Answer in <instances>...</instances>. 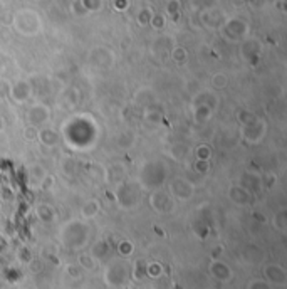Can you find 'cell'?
<instances>
[{"label": "cell", "mask_w": 287, "mask_h": 289, "mask_svg": "<svg viewBox=\"0 0 287 289\" xmlns=\"http://www.w3.org/2000/svg\"><path fill=\"white\" fill-rule=\"evenodd\" d=\"M59 242L62 247L69 251H82L89 244L91 229L86 220L82 219H71L64 222L59 229Z\"/></svg>", "instance_id": "1"}, {"label": "cell", "mask_w": 287, "mask_h": 289, "mask_svg": "<svg viewBox=\"0 0 287 289\" xmlns=\"http://www.w3.org/2000/svg\"><path fill=\"white\" fill-rule=\"evenodd\" d=\"M166 177H168V165L163 160H146L141 163L140 170H138V178L136 182L140 183L143 190H156L165 187Z\"/></svg>", "instance_id": "2"}, {"label": "cell", "mask_w": 287, "mask_h": 289, "mask_svg": "<svg viewBox=\"0 0 287 289\" xmlns=\"http://www.w3.org/2000/svg\"><path fill=\"white\" fill-rule=\"evenodd\" d=\"M113 197L116 205L121 210H135L138 205L141 204L143 189L136 180L124 178V180L118 182L116 185H114Z\"/></svg>", "instance_id": "3"}, {"label": "cell", "mask_w": 287, "mask_h": 289, "mask_svg": "<svg viewBox=\"0 0 287 289\" xmlns=\"http://www.w3.org/2000/svg\"><path fill=\"white\" fill-rule=\"evenodd\" d=\"M12 25L17 34L24 35V37H34V35L39 34L40 29H42L40 17L37 15V12L32 10V8L17 10V13L13 15Z\"/></svg>", "instance_id": "4"}, {"label": "cell", "mask_w": 287, "mask_h": 289, "mask_svg": "<svg viewBox=\"0 0 287 289\" xmlns=\"http://www.w3.org/2000/svg\"><path fill=\"white\" fill-rule=\"evenodd\" d=\"M129 266L126 263V259L118 258V259H111L106 268L103 271V281L108 288H118L128 284V281L131 279L129 276Z\"/></svg>", "instance_id": "5"}, {"label": "cell", "mask_w": 287, "mask_h": 289, "mask_svg": "<svg viewBox=\"0 0 287 289\" xmlns=\"http://www.w3.org/2000/svg\"><path fill=\"white\" fill-rule=\"evenodd\" d=\"M148 205L155 214L158 215H170L175 212V207H177V202H175L173 197L170 195L168 190H165L163 187L156 190H151L148 194Z\"/></svg>", "instance_id": "6"}, {"label": "cell", "mask_w": 287, "mask_h": 289, "mask_svg": "<svg viewBox=\"0 0 287 289\" xmlns=\"http://www.w3.org/2000/svg\"><path fill=\"white\" fill-rule=\"evenodd\" d=\"M267 121L264 120V118H256L252 123H249V125H244L240 126V138H242L244 143L247 145H259L261 141L266 138L267 135Z\"/></svg>", "instance_id": "7"}, {"label": "cell", "mask_w": 287, "mask_h": 289, "mask_svg": "<svg viewBox=\"0 0 287 289\" xmlns=\"http://www.w3.org/2000/svg\"><path fill=\"white\" fill-rule=\"evenodd\" d=\"M168 192L175 202H190L195 195V185L185 177H175L168 183Z\"/></svg>", "instance_id": "8"}, {"label": "cell", "mask_w": 287, "mask_h": 289, "mask_svg": "<svg viewBox=\"0 0 287 289\" xmlns=\"http://www.w3.org/2000/svg\"><path fill=\"white\" fill-rule=\"evenodd\" d=\"M50 116H52V111H50V108L44 103L32 104V106L27 108V111H25L27 125L34 126V128H37V130L47 125V123L50 121Z\"/></svg>", "instance_id": "9"}, {"label": "cell", "mask_w": 287, "mask_h": 289, "mask_svg": "<svg viewBox=\"0 0 287 289\" xmlns=\"http://www.w3.org/2000/svg\"><path fill=\"white\" fill-rule=\"evenodd\" d=\"M262 273H264V279H266L269 284H272L274 288H286L287 286V271L284 269V266L282 264L269 263V264L264 266Z\"/></svg>", "instance_id": "10"}, {"label": "cell", "mask_w": 287, "mask_h": 289, "mask_svg": "<svg viewBox=\"0 0 287 289\" xmlns=\"http://www.w3.org/2000/svg\"><path fill=\"white\" fill-rule=\"evenodd\" d=\"M32 86L29 79H17L10 84V91H8V98H10L15 104H25L32 96Z\"/></svg>", "instance_id": "11"}, {"label": "cell", "mask_w": 287, "mask_h": 289, "mask_svg": "<svg viewBox=\"0 0 287 289\" xmlns=\"http://www.w3.org/2000/svg\"><path fill=\"white\" fill-rule=\"evenodd\" d=\"M208 273L219 283H230L234 279L232 268L222 259H212L210 264H208Z\"/></svg>", "instance_id": "12"}, {"label": "cell", "mask_w": 287, "mask_h": 289, "mask_svg": "<svg viewBox=\"0 0 287 289\" xmlns=\"http://www.w3.org/2000/svg\"><path fill=\"white\" fill-rule=\"evenodd\" d=\"M89 62L99 69H108L114 64V54L108 47H94L89 52Z\"/></svg>", "instance_id": "13"}, {"label": "cell", "mask_w": 287, "mask_h": 289, "mask_svg": "<svg viewBox=\"0 0 287 289\" xmlns=\"http://www.w3.org/2000/svg\"><path fill=\"white\" fill-rule=\"evenodd\" d=\"M227 197L237 207H249L252 204L254 195L247 189H244L240 183H235V185H230L229 190H227Z\"/></svg>", "instance_id": "14"}, {"label": "cell", "mask_w": 287, "mask_h": 289, "mask_svg": "<svg viewBox=\"0 0 287 289\" xmlns=\"http://www.w3.org/2000/svg\"><path fill=\"white\" fill-rule=\"evenodd\" d=\"M61 133L52 126H42L37 130V141L45 148H55L61 143Z\"/></svg>", "instance_id": "15"}, {"label": "cell", "mask_w": 287, "mask_h": 289, "mask_svg": "<svg viewBox=\"0 0 287 289\" xmlns=\"http://www.w3.org/2000/svg\"><path fill=\"white\" fill-rule=\"evenodd\" d=\"M239 183L244 187V189H247L249 192H251L252 195L261 194V190H262V178H261V173L251 172V170H247V172H244L242 175H240Z\"/></svg>", "instance_id": "16"}, {"label": "cell", "mask_w": 287, "mask_h": 289, "mask_svg": "<svg viewBox=\"0 0 287 289\" xmlns=\"http://www.w3.org/2000/svg\"><path fill=\"white\" fill-rule=\"evenodd\" d=\"M155 101H156L155 91H153L151 88H148V86L138 88L135 91V94H133V103H135V106H140L141 109L153 106Z\"/></svg>", "instance_id": "17"}, {"label": "cell", "mask_w": 287, "mask_h": 289, "mask_svg": "<svg viewBox=\"0 0 287 289\" xmlns=\"http://www.w3.org/2000/svg\"><path fill=\"white\" fill-rule=\"evenodd\" d=\"M192 106H207L215 111L219 106V96L212 91H198L192 96Z\"/></svg>", "instance_id": "18"}, {"label": "cell", "mask_w": 287, "mask_h": 289, "mask_svg": "<svg viewBox=\"0 0 287 289\" xmlns=\"http://www.w3.org/2000/svg\"><path fill=\"white\" fill-rule=\"evenodd\" d=\"M34 214L37 220H40L42 224H54L57 220V210H55L52 205L47 204V202H40V204L35 205Z\"/></svg>", "instance_id": "19"}, {"label": "cell", "mask_w": 287, "mask_h": 289, "mask_svg": "<svg viewBox=\"0 0 287 289\" xmlns=\"http://www.w3.org/2000/svg\"><path fill=\"white\" fill-rule=\"evenodd\" d=\"M247 30H249V27L245 22L242 20H239V19H232V20H229L225 24V35L229 37L230 40H239V39H242L245 34H247Z\"/></svg>", "instance_id": "20"}, {"label": "cell", "mask_w": 287, "mask_h": 289, "mask_svg": "<svg viewBox=\"0 0 287 289\" xmlns=\"http://www.w3.org/2000/svg\"><path fill=\"white\" fill-rule=\"evenodd\" d=\"M136 143H138V135L135 130H131V128H126V130L119 131L116 135V146L121 150L135 148Z\"/></svg>", "instance_id": "21"}, {"label": "cell", "mask_w": 287, "mask_h": 289, "mask_svg": "<svg viewBox=\"0 0 287 289\" xmlns=\"http://www.w3.org/2000/svg\"><path fill=\"white\" fill-rule=\"evenodd\" d=\"M47 173H49L47 168L39 162L30 163L29 168H27V178H29V183L32 187H39L40 182L44 180V177L47 175Z\"/></svg>", "instance_id": "22"}, {"label": "cell", "mask_w": 287, "mask_h": 289, "mask_svg": "<svg viewBox=\"0 0 287 289\" xmlns=\"http://www.w3.org/2000/svg\"><path fill=\"white\" fill-rule=\"evenodd\" d=\"M101 212V204H99V200H96V199H89V200H86L84 204L81 205V209H79V215H81V219L82 220H92V219H96L99 215Z\"/></svg>", "instance_id": "23"}, {"label": "cell", "mask_w": 287, "mask_h": 289, "mask_svg": "<svg viewBox=\"0 0 287 289\" xmlns=\"http://www.w3.org/2000/svg\"><path fill=\"white\" fill-rule=\"evenodd\" d=\"M124 173H126V170H124V167L121 163H113L109 165L108 168L104 170V180L108 183H113V185H116L118 182L124 180Z\"/></svg>", "instance_id": "24"}, {"label": "cell", "mask_w": 287, "mask_h": 289, "mask_svg": "<svg viewBox=\"0 0 287 289\" xmlns=\"http://www.w3.org/2000/svg\"><path fill=\"white\" fill-rule=\"evenodd\" d=\"M89 252L92 254V258H94L98 263H101V261L108 259L109 254H111V244L106 239H99L96 241L94 244H92V247L89 249Z\"/></svg>", "instance_id": "25"}, {"label": "cell", "mask_w": 287, "mask_h": 289, "mask_svg": "<svg viewBox=\"0 0 287 289\" xmlns=\"http://www.w3.org/2000/svg\"><path fill=\"white\" fill-rule=\"evenodd\" d=\"M261 44L256 42V40H249V42H245L242 45V56L245 61H249V62H256L259 57H261Z\"/></svg>", "instance_id": "26"}, {"label": "cell", "mask_w": 287, "mask_h": 289, "mask_svg": "<svg viewBox=\"0 0 287 289\" xmlns=\"http://www.w3.org/2000/svg\"><path fill=\"white\" fill-rule=\"evenodd\" d=\"M192 232L198 241H205L210 234V226L203 217H197L192 220Z\"/></svg>", "instance_id": "27"}, {"label": "cell", "mask_w": 287, "mask_h": 289, "mask_svg": "<svg viewBox=\"0 0 287 289\" xmlns=\"http://www.w3.org/2000/svg\"><path fill=\"white\" fill-rule=\"evenodd\" d=\"M214 109L207 108V106H192V118L197 125H207L208 121L214 116Z\"/></svg>", "instance_id": "28"}, {"label": "cell", "mask_w": 287, "mask_h": 289, "mask_svg": "<svg viewBox=\"0 0 287 289\" xmlns=\"http://www.w3.org/2000/svg\"><path fill=\"white\" fill-rule=\"evenodd\" d=\"M79 91L72 86H67L66 89H62L61 93V103L64 104V108H74L79 104Z\"/></svg>", "instance_id": "29"}, {"label": "cell", "mask_w": 287, "mask_h": 289, "mask_svg": "<svg viewBox=\"0 0 287 289\" xmlns=\"http://www.w3.org/2000/svg\"><path fill=\"white\" fill-rule=\"evenodd\" d=\"M77 266H79V268L84 271V273H91V271H94L96 268H98V261H96L94 258H92V254L89 251L87 252H79V254H77V263H76Z\"/></svg>", "instance_id": "30"}, {"label": "cell", "mask_w": 287, "mask_h": 289, "mask_svg": "<svg viewBox=\"0 0 287 289\" xmlns=\"http://www.w3.org/2000/svg\"><path fill=\"white\" fill-rule=\"evenodd\" d=\"M143 120H145L148 125L158 126L163 123L165 116H163V113H161V109H158L156 106H150V108L143 109Z\"/></svg>", "instance_id": "31"}, {"label": "cell", "mask_w": 287, "mask_h": 289, "mask_svg": "<svg viewBox=\"0 0 287 289\" xmlns=\"http://www.w3.org/2000/svg\"><path fill=\"white\" fill-rule=\"evenodd\" d=\"M242 258L245 263H249V264H257V263H261L262 258H264V252L261 247H257V246H245L244 247V251H242Z\"/></svg>", "instance_id": "32"}, {"label": "cell", "mask_w": 287, "mask_h": 289, "mask_svg": "<svg viewBox=\"0 0 287 289\" xmlns=\"http://www.w3.org/2000/svg\"><path fill=\"white\" fill-rule=\"evenodd\" d=\"M271 224H272V227H274V231L286 234L287 232V209L282 207L277 210V212L272 215Z\"/></svg>", "instance_id": "33"}, {"label": "cell", "mask_w": 287, "mask_h": 289, "mask_svg": "<svg viewBox=\"0 0 287 289\" xmlns=\"http://www.w3.org/2000/svg\"><path fill=\"white\" fill-rule=\"evenodd\" d=\"M165 276V266L160 261H146V278L148 279H156Z\"/></svg>", "instance_id": "34"}, {"label": "cell", "mask_w": 287, "mask_h": 289, "mask_svg": "<svg viewBox=\"0 0 287 289\" xmlns=\"http://www.w3.org/2000/svg\"><path fill=\"white\" fill-rule=\"evenodd\" d=\"M129 276H131L133 281H143V279H146V261L136 259L131 268H129Z\"/></svg>", "instance_id": "35"}, {"label": "cell", "mask_w": 287, "mask_h": 289, "mask_svg": "<svg viewBox=\"0 0 287 289\" xmlns=\"http://www.w3.org/2000/svg\"><path fill=\"white\" fill-rule=\"evenodd\" d=\"M116 251H118L119 258H123V259H129L133 254H135V244H133V242L129 241V239H121V241L118 242Z\"/></svg>", "instance_id": "36"}, {"label": "cell", "mask_w": 287, "mask_h": 289, "mask_svg": "<svg viewBox=\"0 0 287 289\" xmlns=\"http://www.w3.org/2000/svg\"><path fill=\"white\" fill-rule=\"evenodd\" d=\"M210 82H212V88H214L215 91H224V89L229 88L230 79L225 72H215V74L212 76Z\"/></svg>", "instance_id": "37"}, {"label": "cell", "mask_w": 287, "mask_h": 289, "mask_svg": "<svg viewBox=\"0 0 287 289\" xmlns=\"http://www.w3.org/2000/svg\"><path fill=\"white\" fill-rule=\"evenodd\" d=\"M61 172L66 177H72L77 173V160L72 157H64L61 160Z\"/></svg>", "instance_id": "38"}, {"label": "cell", "mask_w": 287, "mask_h": 289, "mask_svg": "<svg viewBox=\"0 0 287 289\" xmlns=\"http://www.w3.org/2000/svg\"><path fill=\"white\" fill-rule=\"evenodd\" d=\"M171 61L175 64H178V66H185V64L188 62V50L182 47V45H177V47L171 49Z\"/></svg>", "instance_id": "39"}, {"label": "cell", "mask_w": 287, "mask_h": 289, "mask_svg": "<svg viewBox=\"0 0 287 289\" xmlns=\"http://www.w3.org/2000/svg\"><path fill=\"white\" fill-rule=\"evenodd\" d=\"M256 118H257V114L247 108H240V109H237V113H235V120L239 121L240 126L249 125V123H252Z\"/></svg>", "instance_id": "40"}, {"label": "cell", "mask_w": 287, "mask_h": 289, "mask_svg": "<svg viewBox=\"0 0 287 289\" xmlns=\"http://www.w3.org/2000/svg\"><path fill=\"white\" fill-rule=\"evenodd\" d=\"M214 157V150L208 143H200L195 148V158L197 160H212Z\"/></svg>", "instance_id": "41"}, {"label": "cell", "mask_w": 287, "mask_h": 289, "mask_svg": "<svg viewBox=\"0 0 287 289\" xmlns=\"http://www.w3.org/2000/svg\"><path fill=\"white\" fill-rule=\"evenodd\" d=\"M193 170L198 175H208L212 170V160H197L193 162Z\"/></svg>", "instance_id": "42"}, {"label": "cell", "mask_w": 287, "mask_h": 289, "mask_svg": "<svg viewBox=\"0 0 287 289\" xmlns=\"http://www.w3.org/2000/svg\"><path fill=\"white\" fill-rule=\"evenodd\" d=\"M64 271H66L67 278H71L72 281H77V279H81L82 276H84V271H82L77 264H72V263L66 264V269Z\"/></svg>", "instance_id": "43"}, {"label": "cell", "mask_w": 287, "mask_h": 289, "mask_svg": "<svg viewBox=\"0 0 287 289\" xmlns=\"http://www.w3.org/2000/svg\"><path fill=\"white\" fill-rule=\"evenodd\" d=\"M261 178H262V189H272V187H276V183H277L276 173L266 172V173H262Z\"/></svg>", "instance_id": "44"}, {"label": "cell", "mask_w": 287, "mask_h": 289, "mask_svg": "<svg viewBox=\"0 0 287 289\" xmlns=\"http://www.w3.org/2000/svg\"><path fill=\"white\" fill-rule=\"evenodd\" d=\"M180 10H182L180 0H168V2H166V13H168L170 17H177Z\"/></svg>", "instance_id": "45"}, {"label": "cell", "mask_w": 287, "mask_h": 289, "mask_svg": "<svg viewBox=\"0 0 287 289\" xmlns=\"http://www.w3.org/2000/svg\"><path fill=\"white\" fill-rule=\"evenodd\" d=\"M247 289H274V286L267 283L266 279H251L247 284Z\"/></svg>", "instance_id": "46"}, {"label": "cell", "mask_w": 287, "mask_h": 289, "mask_svg": "<svg viewBox=\"0 0 287 289\" xmlns=\"http://www.w3.org/2000/svg\"><path fill=\"white\" fill-rule=\"evenodd\" d=\"M17 259L20 261V263L24 264H29L34 261V258H32V252L27 249V247H20V249L17 251Z\"/></svg>", "instance_id": "47"}, {"label": "cell", "mask_w": 287, "mask_h": 289, "mask_svg": "<svg viewBox=\"0 0 287 289\" xmlns=\"http://www.w3.org/2000/svg\"><path fill=\"white\" fill-rule=\"evenodd\" d=\"M136 20L140 25H150V20H151V12L148 8H143L140 10V13L136 15Z\"/></svg>", "instance_id": "48"}, {"label": "cell", "mask_w": 287, "mask_h": 289, "mask_svg": "<svg viewBox=\"0 0 287 289\" xmlns=\"http://www.w3.org/2000/svg\"><path fill=\"white\" fill-rule=\"evenodd\" d=\"M54 185H55V177H54V175H50V173H47V175L44 177V180L40 182L39 189H42V190H50Z\"/></svg>", "instance_id": "49"}, {"label": "cell", "mask_w": 287, "mask_h": 289, "mask_svg": "<svg viewBox=\"0 0 287 289\" xmlns=\"http://www.w3.org/2000/svg\"><path fill=\"white\" fill-rule=\"evenodd\" d=\"M8 91H10V82L0 77V101L8 98Z\"/></svg>", "instance_id": "50"}, {"label": "cell", "mask_w": 287, "mask_h": 289, "mask_svg": "<svg viewBox=\"0 0 287 289\" xmlns=\"http://www.w3.org/2000/svg\"><path fill=\"white\" fill-rule=\"evenodd\" d=\"M150 25L153 27V29L161 30V29L165 27V17H163V15H151Z\"/></svg>", "instance_id": "51"}, {"label": "cell", "mask_w": 287, "mask_h": 289, "mask_svg": "<svg viewBox=\"0 0 287 289\" xmlns=\"http://www.w3.org/2000/svg\"><path fill=\"white\" fill-rule=\"evenodd\" d=\"M24 140L25 141H35L37 140V128L27 125L25 130H24Z\"/></svg>", "instance_id": "52"}, {"label": "cell", "mask_w": 287, "mask_h": 289, "mask_svg": "<svg viewBox=\"0 0 287 289\" xmlns=\"http://www.w3.org/2000/svg\"><path fill=\"white\" fill-rule=\"evenodd\" d=\"M82 7L86 8V10H98L101 7V0H81Z\"/></svg>", "instance_id": "53"}, {"label": "cell", "mask_w": 287, "mask_h": 289, "mask_svg": "<svg viewBox=\"0 0 287 289\" xmlns=\"http://www.w3.org/2000/svg\"><path fill=\"white\" fill-rule=\"evenodd\" d=\"M133 116H135V108L133 106H124L121 109V118L124 121H131Z\"/></svg>", "instance_id": "54"}, {"label": "cell", "mask_w": 287, "mask_h": 289, "mask_svg": "<svg viewBox=\"0 0 287 289\" xmlns=\"http://www.w3.org/2000/svg\"><path fill=\"white\" fill-rule=\"evenodd\" d=\"M114 7H116L118 10H123V8L128 7V0H114Z\"/></svg>", "instance_id": "55"}, {"label": "cell", "mask_w": 287, "mask_h": 289, "mask_svg": "<svg viewBox=\"0 0 287 289\" xmlns=\"http://www.w3.org/2000/svg\"><path fill=\"white\" fill-rule=\"evenodd\" d=\"M5 249H7V241L3 236H0V252H3Z\"/></svg>", "instance_id": "56"}, {"label": "cell", "mask_w": 287, "mask_h": 289, "mask_svg": "<svg viewBox=\"0 0 287 289\" xmlns=\"http://www.w3.org/2000/svg\"><path fill=\"white\" fill-rule=\"evenodd\" d=\"M5 128H7V121L3 120L2 116H0V133H2L3 130H5Z\"/></svg>", "instance_id": "57"}, {"label": "cell", "mask_w": 287, "mask_h": 289, "mask_svg": "<svg viewBox=\"0 0 287 289\" xmlns=\"http://www.w3.org/2000/svg\"><path fill=\"white\" fill-rule=\"evenodd\" d=\"M111 289H131L128 286V284H124V286H118V288H111Z\"/></svg>", "instance_id": "58"}, {"label": "cell", "mask_w": 287, "mask_h": 289, "mask_svg": "<svg viewBox=\"0 0 287 289\" xmlns=\"http://www.w3.org/2000/svg\"><path fill=\"white\" fill-rule=\"evenodd\" d=\"M193 2H195V3H198V2H205V0H192V3ZM205 5L208 7V5H210V2H208V0H207V3H205Z\"/></svg>", "instance_id": "59"}, {"label": "cell", "mask_w": 287, "mask_h": 289, "mask_svg": "<svg viewBox=\"0 0 287 289\" xmlns=\"http://www.w3.org/2000/svg\"><path fill=\"white\" fill-rule=\"evenodd\" d=\"M20 289H24V288H20Z\"/></svg>", "instance_id": "60"}]
</instances>
